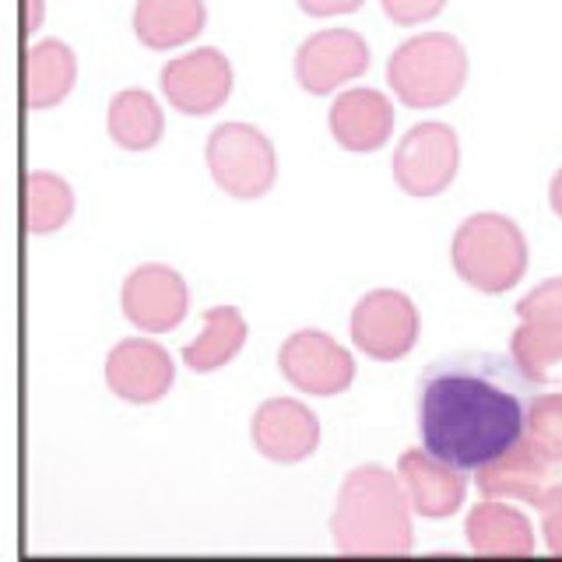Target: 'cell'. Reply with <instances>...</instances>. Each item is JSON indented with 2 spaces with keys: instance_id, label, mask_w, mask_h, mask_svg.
I'll list each match as a JSON object with an SVG mask.
<instances>
[{
  "instance_id": "cell-22",
  "label": "cell",
  "mask_w": 562,
  "mask_h": 562,
  "mask_svg": "<svg viewBox=\"0 0 562 562\" xmlns=\"http://www.w3.org/2000/svg\"><path fill=\"white\" fill-rule=\"evenodd\" d=\"M75 215V190L57 172H29L22 187V218L32 236H49Z\"/></svg>"
},
{
  "instance_id": "cell-21",
  "label": "cell",
  "mask_w": 562,
  "mask_h": 562,
  "mask_svg": "<svg viewBox=\"0 0 562 562\" xmlns=\"http://www.w3.org/2000/svg\"><path fill=\"white\" fill-rule=\"evenodd\" d=\"M246 334H250V327H246V316L236 306H211L204 310L201 338L183 348V362L193 373H215L239 356Z\"/></svg>"
},
{
  "instance_id": "cell-8",
  "label": "cell",
  "mask_w": 562,
  "mask_h": 562,
  "mask_svg": "<svg viewBox=\"0 0 562 562\" xmlns=\"http://www.w3.org/2000/svg\"><path fill=\"white\" fill-rule=\"evenodd\" d=\"M351 341L376 362L404 359L418 341V310L397 289H376L351 310Z\"/></svg>"
},
{
  "instance_id": "cell-1",
  "label": "cell",
  "mask_w": 562,
  "mask_h": 562,
  "mask_svg": "<svg viewBox=\"0 0 562 562\" xmlns=\"http://www.w3.org/2000/svg\"><path fill=\"white\" fill-rule=\"evenodd\" d=\"M535 383L503 351H450L418 376L422 450L457 471H479L527 439Z\"/></svg>"
},
{
  "instance_id": "cell-19",
  "label": "cell",
  "mask_w": 562,
  "mask_h": 562,
  "mask_svg": "<svg viewBox=\"0 0 562 562\" xmlns=\"http://www.w3.org/2000/svg\"><path fill=\"white\" fill-rule=\"evenodd\" d=\"M468 541L479 555H535V527L517 506L482 503L468 514Z\"/></svg>"
},
{
  "instance_id": "cell-9",
  "label": "cell",
  "mask_w": 562,
  "mask_h": 562,
  "mask_svg": "<svg viewBox=\"0 0 562 562\" xmlns=\"http://www.w3.org/2000/svg\"><path fill=\"white\" fill-rule=\"evenodd\" d=\"M278 369L295 391L316 394V397H334L345 394L351 380H356V359L351 351L341 348L338 341L324 330H295L285 338L278 351Z\"/></svg>"
},
{
  "instance_id": "cell-2",
  "label": "cell",
  "mask_w": 562,
  "mask_h": 562,
  "mask_svg": "<svg viewBox=\"0 0 562 562\" xmlns=\"http://www.w3.org/2000/svg\"><path fill=\"white\" fill-rule=\"evenodd\" d=\"M330 531L345 555H408L415 538L401 482L380 464L356 468L338 492Z\"/></svg>"
},
{
  "instance_id": "cell-20",
  "label": "cell",
  "mask_w": 562,
  "mask_h": 562,
  "mask_svg": "<svg viewBox=\"0 0 562 562\" xmlns=\"http://www.w3.org/2000/svg\"><path fill=\"white\" fill-rule=\"evenodd\" d=\"M110 137L127 151H151L166 134V113L158 99L145 88H127V92L113 95L110 116H105Z\"/></svg>"
},
{
  "instance_id": "cell-12",
  "label": "cell",
  "mask_w": 562,
  "mask_h": 562,
  "mask_svg": "<svg viewBox=\"0 0 562 562\" xmlns=\"http://www.w3.org/2000/svg\"><path fill=\"white\" fill-rule=\"evenodd\" d=\"M369 70V46L351 29H324L313 32L295 49V81L310 95H330L338 85L362 78Z\"/></svg>"
},
{
  "instance_id": "cell-10",
  "label": "cell",
  "mask_w": 562,
  "mask_h": 562,
  "mask_svg": "<svg viewBox=\"0 0 562 562\" xmlns=\"http://www.w3.org/2000/svg\"><path fill=\"white\" fill-rule=\"evenodd\" d=\"M158 81H162V95L176 113L207 116L218 113L233 95V64L222 49L198 46L183 57H172Z\"/></svg>"
},
{
  "instance_id": "cell-25",
  "label": "cell",
  "mask_w": 562,
  "mask_h": 562,
  "mask_svg": "<svg viewBox=\"0 0 562 562\" xmlns=\"http://www.w3.org/2000/svg\"><path fill=\"white\" fill-rule=\"evenodd\" d=\"M43 25V0H22V35H32Z\"/></svg>"
},
{
  "instance_id": "cell-5",
  "label": "cell",
  "mask_w": 562,
  "mask_h": 562,
  "mask_svg": "<svg viewBox=\"0 0 562 562\" xmlns=\"http://www.w3.org/2000/svg\"><path fill=\"white\" fill-rule=\"evenodd\" d=\"M207 169L228 198L257 201L278 180V155L268 134L254 123H222L207 134Z\"/></svg>"
},
{
  "instance_id": "cell-17",
  "label": "cell",
  "mask_w": 562,
  "mask_h": 562,
  "mask_svg": "<svg viewBox=\"0 0 562 562\" xmlns=\"http://www.w3.org/2000/svg\"><path fill=\"white\" fill-rule=\"evenodd\" d=\"M78 81V57L60 40H43L25 49L22 60V102L29 110L60 105Z\"/></svg>"
},
{
  "instance_id": "cell-6",
  "label": "cell",
  "mask_w": 562,
  "mask_h": 562,
  "mask_svg": "<svg viewBox=\"0 0 562 562\" xmlns=\"http://www.w3.org/2000/svg\"><path fill=\"white\" fill-rule=\"evenodd\" d=\"M394 183L408 198H439L461 169V140L450 123H415V127L397 140L394 148Z\"/></svg>"
},
{
  "instance_id": "cell-23",
  "label": "cell",
  "mask_w": 562,
  "mask_h": 562,
  "mask_svg": "<svg viewBox=\"0 0 562 562\" xmlns=\"http://www.w3.org/2000/svg\"><path fill=\"white\" fill-rule=\"evenodd\" d=\"M383 4V14L391 18L394 25H426L432 18L447 8V0H380Z\"/></svg>"
},
{
  "instance_id": "cell-11",
  "label": "cell",
  "mask_w": 562,
  "mask_h": 562,
  "mask_svg": "<svg viewBox=\"0 0 562 562\" xmlns=\"http://www.w3.org/2000/svg\"><path fill=\"white\" fill-rule=\"evenodd\" d=\"M123 316L145 334H169L183 324L190 310V289L169 263H140L123 281Z\"/></svg>"
},
{
  "instance_id": "cell-16",
  "label": "cell",
  "mask_w": 562,
  "mask_h": 562,
  "mask_svg": "<svg viewBox=\"0 0 562 562\" xmlns=\"http://www.w3.org/2000/svg\"><path fill=\"white\" fill-rule=\"evenodd\" d=\"M327 123L345 151H380L394 134V105L376 88H348L334 99Z\"/></svg>"
},
{
  "instance_id": "cell-4",
  "label": "cell",
  "mask_w": 562,
  "mask_h": 562,
  "mask_svg": "<svg viewBox=\"0 0 562 562\" xmlns=\"http://www.w3.org/2000/svg\"><path fill=\"white\" fill-rule=\"evenodd\" d=\"M453 271L485 295L509 292L527 271V239L514 218L482 211L461 222L450 243Z\"/></svg>"
},
{
  "instance_id": "cell-7",
  "label": "cell",
  "mask_w": 562,
  "mask_h": 562,
  "mask_svg": "<svg viewBox=\"0 0 562 562\" xmlns=\"http://www.w3.org/2000/svg\"><path fill=\"white\" fill-rule=\"evenodd\" d=\"M517 313L524 324L514 334L509 359L531 383H549L562 359V281L549 278L524 299Z\"/></svg>"
},
{
  "instance_id": "cell-15",
  "label": "cell",
  "mask_w": 562,
  "mask_h": 562,
  "mask_svg": "<svg viewBox=\"0 0 562 562\" xmlns=\"http://www.w3.org/2000/svg\"><path fill=\"white\" fill-rule=\"evenodd\" d=\"M397 482L404 488V499L415 514L439 520L453 517L464 506L468 496V479L457 468L443 464L439 457L426 450H408L397 461Z\"/></svg>"
},
{
  "instance_id": "cell-14",
  "label": "cell",
  "mask_w": 562,
  "mask_h": 562,
  "mask_svg": "<svg viewBox=\"0 0 562 562\" xmlns=\"http://www.w3.org/2000/svg\"><path fill=\"white\" fill-rule=\"evenodd\" d=\"M105 383L110 391L131 404L162 401L176 383V366L169 351L151 338L120 341L105 359Z\"/></svg>"
},
{
  "instance_id": "cell-24",
  "label": "cell",
  "mask_w": 562,
  "mask_h": 562,
  "mask_svg": "<svg viewBox=\"0 0 562 562\" xmlns=\"http://www.w3.org/2000/svg\"><path fill=\"white\" fill-rule=\"evenodd\" d=\"M299 11L310 18H338V14H351L359 11L366 0H295Z\"/></svg>"
},
{
  "instance_id": "cell-3",
  "label": "cell",
  "mask_w": 562,
  "mask_h": 562,
  "mask_svg": "<svg viewBox=\"0 0 562 562\" xmlns=\"http://www.w3.org/2000/svg\"><path fill=\"white\" fill-rule=\"evenodd\" d=\"M386 81L408 110H439L468 85V53L450 32H422L386 60Z\"/></svg>"
},
{
  "instance_id": "cell-18",
  "label": "cell",
  "mask_w": 562,
  "mask_h": 562,
  "mask_svg": "<svg viewBox=\"0 0 562 562\" xmlns=\"http://www.w3.org/2000/svg\"><path fill=\"white\" fill-rule=\"evenodd\" d=\"M204 0H137L134 35L148 49H176L204 32Z\"/></svg>"
},
{
  "instance_id": "cell-13",
  "label": "cell",
  "mask_w": 562,
  "mask_h": 562,
  "mask_svg": "<svg viewBox=\"0 0 562 562\" xmlns=\"http://www.w3.org/2000/svg\"><path fill=\"white\" fill-rule=\"evenodd\" d=\"M254 447L274 464H299L321 447V418L295 397H271L254 412Z\"/></svg>"
}]
</instances>
